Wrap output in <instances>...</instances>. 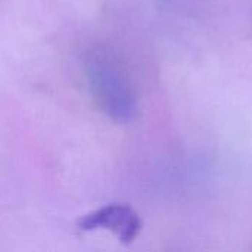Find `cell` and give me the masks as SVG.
<instances>
[{"instance_id": "1", "label": "cell", "mask_w": 252, "mask_h": 252, "mask_svg": "<svg viewBox=\"0 0 252 252\" xmlns=\"http://www.w3.org/2000/svg\"><path fill=\"white\" fill-rule=\"evenodd\" d=\"M80 227L84 230H93L97 227L111 229L123 242H131L140 230V220L128 207L111 205L97 213L86 216L81 220Z\"/></svg>"}]
</instances>
